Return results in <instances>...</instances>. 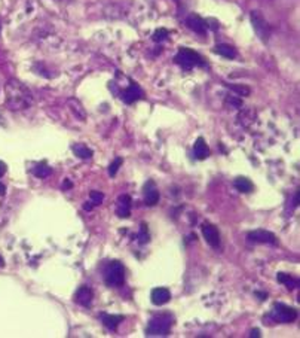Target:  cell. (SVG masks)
Instances as JSON below:
<instances>
[{"mask_svg": "<svg viewBox=\"0 0 300 338\" xmlns=\"http://www.w3.org/2000/svg\"><path fill=\"white\" fill-rule=\"evenodd\" d=\"M5 101L11 110H24L33 103V96L21 80L12 78L5 83Z\"/></svg>", "mask_w": 300, "mask_h": 338, "instance_id": "1", "label": "cell"}, {"mask_svg": "<svg viewBox=\"0 0 300 338\" xmlns=\"http://www.w3.org/2000/svg\"><path fill=\"white\" fill-rule=\"evenodd\" d=\"M172 326V316L171 315H158L155 318L150 319L147 329H146V335L150 337H165L169 334Z\"/></svg>", "mask_w": 300, "mask_h": 338, "instance_id": "2", "label": "cell"}, {"mask_svg": "<svg viewBox=\"0 0 300 338\" xmlns=\"http://www.w3.org/2000/svg\"><path fill=\"white\" fill-rule=\"evenodd\" d=\"M175 63L178 66H182L185 70H190L193 67H204L205 61L202 60V57L199 54H196L195 51L189 49V48H182L177 55H175Z\"/></svg>", "mask_w": 300, "mask_h": 338, "instance_id": "3", "label": "cell"}, {"mask_svg": "<svg viewBox=\"0 0 300 338\" xmlns=\"http://www.w3.org/2000/svg\"><path fill=\"white\" fill-rule=\"evenodd\" d=\"M125 280V268L119 261L110 262L104 268V281L107 286H121Z\"/></svg>", "mask_w": 300, "mask_h": 338, "instance_id": "4", "label": "cell"}, {"mask_svg": "<svg viewBox=\"0 0 300 338\" xmlns=\"http://www.w3.org/2000/svg\"><path fill=\"white\" fill-rule=\"evenodd\" d=\"M271 318L275 322H281V323H290L297 318V312L293 307H288L285 304H280L275 302L272 307V312H271Z\"/></svg>", "mask_w": 300, "mask_h": 338, "instance_id": "5", "label": "cell"}, {"mask_svg": "<svg viewBox=\"0 0 300 338\" xmlns=\"http://www.w3.org/2000/svg\"><path fill=\"white\" fill-rule=\"evenodd\" d=\"M250 20H251L253 29H254L256 35L259 36V39L262 42H267L269 36H271V29H269V24L263 18V15L259 11H253L250 14Z\"/></svg>", "mask_w": 300, "mask_h": 338, "instance_id": "6", "label": "cell"}, {"mask_svg": "<svg viewBox=\"0 0 300 338\" xmlns=\"http://www.w3.org/2000/svg\"><path fill=\"white\" fill-rule=\"evenodd\" d=\"M202 234H204V239L206 240V243L209 246H211V247H219V244H220V233H219V230L214 227V225L204 223Z\"/></svg>", "mask_w": 300, "mask_h": 338, "instance_id": "7", "label": "cell"}, {"mask_svg": "<svg viewBox=\"0 0 300 338\" xmlns=\"http://www.w3.org/2000/svg\"><path fill=\"white\" fill-rule=\"evenodd\" d=\"M248 240L254 241V243H269V244H275L277 243V237L266 230H256L248 233Z\"/></svg>", "mask_w": 300, "mask_h": 338, "instance_id": "8", "label": "cell"}, {"mask_svg": "<svg viewBox=\"0 0 300 338\" xmlns=\"http://www.w3.org/2000/svg\"><path fill=\"white\" fill-rule=\"evenodd\" d=\"M116 215L119 218H128L131 215V197L127 194L119 195L117 206H116Z\"/></svg>", "mask_w": 300, "mask_h": 338, "instance_id": "9", "label": "cell"}, {"mask_svg": "<svg viewBox=\"0 0 300 338\" xmlns=\"http://www.w3.org/2000/svg\"><path fill=\"white\" fill-rule=\"evenodd\" d=\"M186 25L189 27L190 30H193V32H196L199 35H204L206 32V27H208L206 21L202 20L201 17L195 15V14H192V15H189L186 18Z\"/></svg>", "mask_w": 300, "mask_h": 338, "instance_id": "10", "label": "cell"}, {"mask_svg": "<svg viewBox=\"0 0 300 338\" xmlns=\"http://www.w3.org/2000/svg\"><path fill=\"white\" fill-rule=\"evenodd\" d=\"M158 201H159V192L155 183L150 180L144 185V203L147 206H155Z\"/></svg>", "mask_w": 300, "mask_h": 338, "instance_id": "11", "label": "cell"}, {"mask_svg": "<svg viewBox=\"0 0 300 338\" xmlns=\"http://www.w3.org/2000/svg\"><path fill=\"white\" fill-rule=\"evenodd\" d=\"M93 289L88 288V286H80L76 294H75V302H77L79 305H83V307H88L89 304H91L93 301Z\"/></svg>", "mask_w": 300, "mask_h": 338, "instance_id": "12", "label": "cell"}, {"mask_svg": "<svg viewBox=\"0 0 300 338\" xmlns=\"http://www.w3.org/2000/svg\"><path fill=\"white\" fill-rule=\"evenodd\" d=\"M140 99H143V91H141V88L137 85V83H134V82L122 93V100L125 103H128V104H131V103H134V101H137Z\"/></svg>", "mask_w": 300, "mask_h": 338, "instance_id": "13", "label": "cell"}, {"mask_svg": "<svg viewBox=\"0 0 300 338\" xmlns=\"http://www.w3.org/2000/svg\"><path fill=\"white\" fill-rule=\"evenodd\" d=\"M150 298H152V302L155 305H164L169 301L171 298V294L167 288H155L152 291V295H150Z\"/></svg>", "mask_w": 300, "mask_h": 338, "instance_id": "14", "label": "cell"}, {"mask_svg": "<svg viewBox=\"0 0 300 338\" xmlns=\"http://www.w3.org/2000/svg\"><path fill=\"white\" fill-rule=\"evenodd\" d=\"M193 154H195V158L196 159H205L208 155H209V149L205 143V140L202 137L196 139L195 142V146H193Z\"/></svg>", "mask_w": 300, "mask_h": 338, "instance_id": "15", "label": "cell"}, {"mask_svg": "<svg viewBox=\"0 0 300 338\" xmlns=\"http://www.w3.org/2000/svg\"><path fill=\"white\" fill-rule=\"evenodd\" d=\"M214 52L219 54V55H222V57H225V59H229V60H232V59L236 57L235 48H233L232 45H227V43H220V45H217V46L214 48Z\"/></svg>", "mask_w": 300, "mask_h": 338, "instance_id": "16", "label": "cell"}, {"mask_svg": "<svg viewBox=\"0 0 300 338\" xmlns=\"http://www.w3.org/2000/svg\"><path fill=\"white\" fill-rule=\"evenodd\" d=\"M233 186H235L239 192H244V194H250V192H253V189H254L253 182H251L250 179H247V178H238V179H235Z\"/></svg>", "mask_w": 300, "mask_h": 338, "instance_id": "17", "label": "cell"}, {"mask_svg": "<svg viewBox=\"0 0 300 338\" xmlns=\"http://www.w3.org/2000/svg\"><path fill=\"white\" fill-rule=\"evenodd\" d=\"M103 319V323L107 329L110 331H114L117 328V325L121 323L124 320V316H112V315H103L101 316Z\"/></svg>", "mask_w": 300, "mask_h": 338, "instance_id": "18", "label": "cell"}, {"mask_svg": "<svg viewBox=\"0 0 300 338\" xmlns=\"http://www.w3.org/2000/svg\"><path fill=\"white\" fill-rule=\"evenodd\" d=\"M73 152H75V155L76 157H79V158H83V159H88V158H91L93 157V151L89 149V148H86L85 145H75L73 148Z\"/></svg>", "mask_w": 300, "mask_h": 338, "instance_id": "19", "label": "cell"}, {"mask_svg": "<svg viewBox=\"0 0 300 338\" xmlns=\"http://www.w3.org/2000/svg\"><path fill=\"white\" fill-rule=\"evenodd\" d=\"M69 106L72 107V110L75 112V115H76L77 118H80L82 121L86 118V114H85V110H83L82 104H80L76 99H69Z\"/></svg>", "mask_w": 300, "mask_h": 338, "instance_id": "20", "label": "cell"}, {"mask_svg": "<svg viewBox=\"0 0 300 338\" xmlns=\"http://www.w3.org/2000/svg\"><path fill=\"white\" fill-rule=\"evenodd\" d=\"M33 173H35V176H36V178H39V179H45V178H48V176L52 173V168H51V167H48L46 164H39L38 167H35Z\"/></svg>", "mask_w": 300, "mask_h": 338, "instance_id": "21", "label": "cell"}, {"mask_svg": "<svg viewBox=\"0 0 300 338\" xmlns=\"http://www.w3.org/2000/svg\"><path fill=\"white\" fill-rule=\"evenodd\" d=\"M278 281L284 283L288 289H294V288L297 286V280L293 278V277L288 276V274H284V273H280V274H278Z\"/></svg>", "mask_w": 300, "mask_h": 338, "instance_id": "22", "label": "cell"}, {"mask_svg": "<svg viewBox=\"0 0 300 338\" xmlns=\"http://www.w3.org/2000/svg\"><path fill=\"white\" fill-rule=\"evenodd\" d=\"M149 231H147V225L146 223H141L140 227V233H138V243L140 244H146L149 241Z\"/></svg>", "mask_w": 300, "mask_h": 338, "instance_id": "23", "label": "cell"}, {"mask_svg": "<svg viewBox=\"0 0 300 338\" xmlns=\"http://www.w3.org/2000/svg\"><path fill=\"white\" fill-rule=\"evenodd\" d=\"M89 197H91V203H93L94 206L101 204V203H103V200H104V195H103L100 191H91V194H89Z\"/></svg>", "mask_w": 300, "mask_h": 338, "instance_id": "24", "label": "cell"}, {"mask_svg": "<svg viewBox=\"0 0 300 338\" xmlns=\"http://www.w3.org/2000/svg\"><path fill=\"white\" fill-rule=\"evenodd\" d=\"M122 165V158H116L110 165H109V176H114L116 173H117V170H119V167Z\"/></svg>", "mask_w": 300, "mask_h": 338, "instance_id": "25", "label": "cell"}, {"mask_svg": "<svg viewBox=\"0 0 300 338\" xmlns=\"http://www.w3.org/2000/svg\"><path fill=\"white\" fill-rule=\"evenodd\" d=\"M229 88L235 93H238L239 96H248L250 94V88L247 87H239V85H229Z\"/></svg>", "mask_w": 300, "mask_h": 338, "instance_id": "26", "label": "cell"}, {"mask_svg": "<svg viewBox=\"0 0 300 338\" xmlns=\"http://www.w3.org/2000/svg\"><path fill=\"white\" fill-rule=\"evenodd\" d=\"M167 36H168V32L165 29H158L155 32V35H153V40L155 42H161V40H165Z\"/></svg>", "mask_w": 300, "mask_h": 338, "instance_id": "27", "label": "cell"}, {"mask_svg": "<svg viewBox=\"0 0 300 338\" xmlns=\"http://www.w3.org/2000/svg\"><path fill=\"white\" fill-rule=\"evenodd\" d=\"M227 103L235 104L236 107H241V106H243V101L239 100V99H236V97H227Z\"/></svg>", "mask_w": 300, "mask_h": 338, "instance_id": "28", "label": "cell"}, {"mask_svg": "<svg viewBox=\"0 0 300 338\" xmlns=\"http://www.w3.org/2000/svg\"><path fill=\"white\" fill-rule=\"evenodd\" d=\"M5 173H6V164L3 161H0V178H2Z\"/></svg>", "mask_w": 300, "mask_h": 338, "instance_id": "29", "label": "cell"}, {"mask_svg": "<svg viewBox=\"0 0 300 338\" xmlns=\"http://www.w3.org/2000/svg\"><path fill=\"white\" fill-rule=\"evenodd\" d=\"M250 337H260V331L259 329H253L251 334H250Z\"/></svg>", "mask_w": 300, "mask_h": 338, "instance_id": "30", "label": "cell"}, {"mask_svg": "<svg viewBox=\"0 0 300 338\" xmlns=\"http://www.w3.org/2000/svg\"><path fill=\"white\" fill-rule=\"evenodd\" d=\"M5 192H6V186L3 183H0V195H5Z\"/></svg>", "mask_w": 300, "mask_h": 338, "instance_id": "31", "label": "cell"}, {"mask_svg": "<svg viewBox=\"0 0 300 338\" xmlns=\"http://www.w3.org/2000/svg\"><path fill=\"white\" fill-rule=\"evenodd\" d=\"M93 206H94V204H88V203H86V204H83V209H85L86 212H88V210L91 212V210H93Z\"/></svg>", "mask_w": 300, "mask_h": 338, "instance_id": "32", "label": "cell"}, {"mask_svg": "<svg viewBox=\"0 0 300 338\" xmlns=\"http://www.w3.org/2000/svg\"><path fill=\"white\" fill-rule=\"evenodd\" d=\"M63 186H64V188H72V183L67 180V182H64V185H63Z\"/></svg>", "mask_w": 300, "mask_h": 338, "instance_id": "33", "label": "cell"}]
</instances>
